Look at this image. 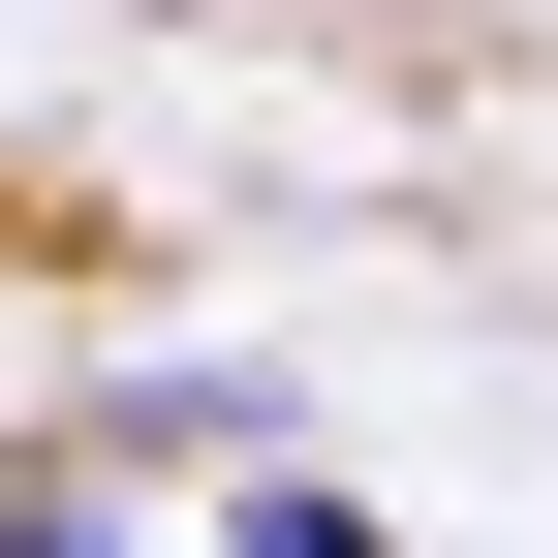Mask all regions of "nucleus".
Instances as JSON below:
<instances>
[{
    "label": "nucleus",
    "instance_id": "1",
    "mask_svg": "<svg viewBox=\"0 0 558 558\" xmlns=\"http://www.w3.org/2000/svg\"><path fill=\"white\" fill-rule=\"evenodd\" d=\"M0 558H124V527H94V465H0Z\"/></svg>",
    "mask_w": 558,
    "mask_h": 558
},
{
    "label": "nucleus",
    "instance_id": "2",
    "mask_svg": "<svg viewBox=\"0 0 558 558\" xmlns=\"http://www.w3.org/2000/svg\"><path fill=\"white\" fill-rule=\"evenodd\" d=\"M248 558H373V497H311V465H248Z\"/></svg>",
    "mask_w": 558,
    "mask_h": 558
}]
</instances>
